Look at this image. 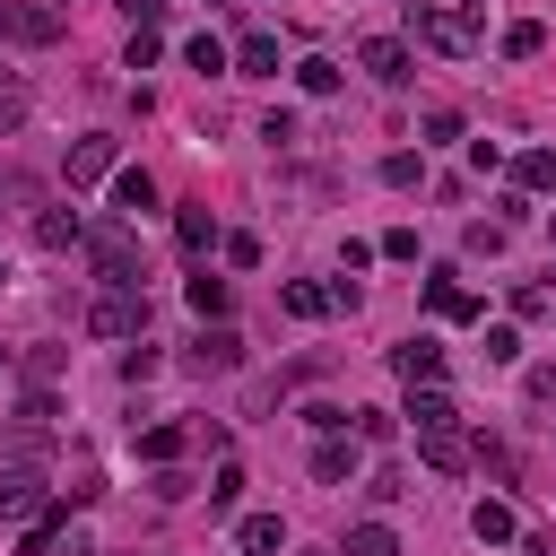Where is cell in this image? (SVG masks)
<instances>
[{
  "mask_svg": "<svg viewBox=\"0 0 556 556\" xmlns=\"http://www.w3.org/2000/svg\"><path fill=\"white\" fill-rule=\"evenodd\" d=\"M235 70L243 78H278V35H243L235 43Z\"/></svg>",
  "mask_w": 556,
  "mask_h": 556,
  "instance_id": "16",
  "label": "cell"
},
{
  "mask_svg": "<svg viewBox=\"0 0 556 556\" xmlns=\"http://www.w3.org/2000/svg\"><path fill=\"white\" fill-rule=\"evenodd\" d=\"M17 374H26V382H35V391H43V382H52V374H61V348H26V365H17Z\"/></svg>",
  "mask_w": 556,
  "mask_h": 556,
  "instance_id": "31",
  "label": "cell"
},
{
  "mask_svg": "<svg viewBox=\"0 0 556 556\" xmlns=\"http://www.w3.org/2000/svg\"><path fill=\"white\" fill-rule=\"evenodd\" d=\"M530 400H556V365H530Z\"/></svg>",
  "mask_w": 556,
  "mask_h": 556,
  "instance_id": "35",
  "label": "cell"
},
{
  "mask_svg": "<svg viewBox=\"0 0 556 556\" xmlns=\"http://www.w3.org/2000/svg\"><path fill=\"white\" fill-rule=\"evenodd\" d=\"M235 495H243V469H235V460H226V469H217V478H208V513H226V504H235Z\"/></svg>",
  "mask_w": 556,
  "mask_h": 556,
  "instance_id": "32",
  "label": "cell"
},
{
  "mask_svg": "<svg viewBox=\"0 0 556 556\" xmlns=\"http://www.w3.org/2000/svg\"><path fill=\"white\" fill-rule=\"evenodd\" d=\"M9 17H17V9H9V0H0V35H9Z\"/></svg>",
  "mask_w": 556,
  "mask_h": 556,
  "instance_id": "38",
  "label": "cell"
},
{
  "mask_svg": "<svg viewBox=\"0 0 556 556\" xmlns=\"http://www.w3.org/2000/svg\"><path fill=\"white\" fill-rule=\"evenodd\" d=\"M87 261L104 269V287H139V243H130V217L87 226Z\"/></svg>",
  "mask_w": 556,
  "mask_h": 556,
  "instance_id": "2",
  "label": "cell"
},
{
  "mask_svg": "<svg viewBox=\"0 0 556 556\" xmlns=\"http://www.w3.org/2000/svg\"><path fill=\"white\" fill-rule=\"evenodd\" d=\"M513 313H530V321H539V313H556V295H547V287H513Z\"/></svg>",
  "mask_w": 556,
  "mask_h": 556,
  "instance_id": "33",
  "label": "cell"
},
{
  "mask_svg": "<svg viewBox=\"0 0 556 556\" xmlns=\"http://www.w3.org/2000/svg\"><path fill=\"white\" fill-rule=\"evenodd\" d=\"M547 295H556V287H547Z\"/></svg>",
  "mask_w": 556,
  "mask_h": 556,
  "instance_id": "42",
  "label": "cell"
},
{
  "mask_svg": "<svg viewBox=\"0 0 556 556\" xmlns=\"http://www.w3.org/2000/svg\"><path fill=\"white\" fill-rule=\"evenodd\" d=\"M0 287H9V261H0Z\"/></svg>",
  "mask_w": 556,
  "mask_h": 556,
  "instance_id": "39",
  "label": "cell"
},
{
  "mask_svg": "<svg viewBox=\"0 0 556 556\" xmlns=\"http://www.w3.org/2000/svg\"><path fill=\"white\" fill-rule=\"evenodd\" d=\"M235 547H243V556H278V547H287V521H278V513H252V521L235 530Z\"/></svg>",
  "mask_w": 556,
  "mask_h": 556,
  "instance_id": "15",
  "label": "cell"
},
{
  "mask_svg": "<svg viewBox=\"0 0 556 556\" xmlns=\"http://www.w3.org/2000/svg\"><path fill=\"white\" fill-rule=\"evenodd\" d=\"M26 200V174H0V208H17Z\"/></svg>",
  "mask_w": 556,
  "mask_h": 556,
  "instance_id": "37",
  "label": "cell"
},
{
  "mask_svg": "<svg viewBox=\"0 0 556 556\" xmlns=\"http://www.w3.org/2000/svg\"><path fill=\"white\" fill-rule=\"evenodd\" d=\"M61 35V9H17L9 17V43H52Z\"/></svg>",
  "mask_w": 556,
  "mask_h": 556,
  "instance_id": "21",
  "label": "cell"
},
{
  "mask_svg": "<svg viewBox=\"0 0 556 556\" xmlns=\"http://www.w3.org/2000/svg\"><path fill=\"white\" fill-rule=\"evenodd\" d=\"M182 61H191V70H200V78H217V70H226V61H235V52H226V43H217V35H191V52H182Z\"/></svg>",
  "mask_w": 556,
  "mask_h": 556,
  "instance_id": "25",
  "label": "cell"
},
{
  "mask_svg": "<svg viewBox=\"0 0 556 556\" xmlns=\"http://www.w3.org/2000/svg\"><path fill=\"white\" fill-rule=\"evenodd\" d=\"M208 9H217V0H208Z\"/></svg>",
  "mask_w": 556,
  "mask_h": 556,
  "instance_id": "41",
  "label": "cell"
},
{
  "mask_svg": "<svg viewBox=\"0 0 556 556\" xmlns=\"http://www.w3.org/2000/svg\"><path fill=\"white\" fill-rule=\"evenodd\" d=\"M61 174H70V191H87V182H104V174H113V139H104V130H87V139H70V165H61Z\"/></svg>",
  "mask_w": 556,
  "mask_h": 556,
  "instance_id": "5",
  "label": "cell"
},
{
  "mask_svg": "<svg viewBox=\"0 0 556 556\" xmlns=\"http://www.w3.org/2000/svg\"><path fill=\"white\" fill-rule=\"evenodd\" d=\"M313 478H321V486H348V478H356V434H348V443L321 434V443H313Z\"/></svg>",
  "mask_w": 556,
  "mask_h": 556,
  "instance_id": "11",
  "label": "cell"
},
{
  "mask_svg": "<svg viewBox=\"0 0 556 556\" xmlns=\"http://www.w3.org/2000/svg\"><path fill=\"white\" fill-rule=\"evenodd\" d=\"M408 26L434 52H478V9L469 0H408Z\"/></svg>",
  "mask_w": 556,
  "mask_h": 556,
  "instance_id": "1",
  "label": "cell"
},
{
  "mask_svg": "<svg viewBox=\"0 0 556 556\" xmlns=\"http://www.w3.org/2000/svg\"><path fill=\"white\" fill-rule=\"evenodd\" d=\"M295 87H304V96H330V87H339V61H295Z\"/></svg>",
  "mask_w": 556,
  "mask_h": 556,
  "instance_id": "28",
  "label": "cell"
},
{
  "mask_svg": "<svg viewBox=\"0 0 556 556\" xmlns=\"http://www.w3.org/2000/svg\"><path fill=\"white\" fill-rule=\"evenodd\" d=\"M513 356H521V330L495 321V330H486V365H513Z\"/></svg>",
  "mask_w": 556,
  "mask_h": 556,
  "instance_id": "30",
  "label": "cell"
},
{
  "mask_svg": "<svg viewBox=\"0 0 556 556\" xmlns=\"http://www.w3.org/2000/svg\"><path fill=\"white\" fill-rule=\"evenodd\" d=\"M417 174H426V156H408V148H400V156H382V182H391V191H408Z\"/></svg>",
  "mask_w": 556,
  "mask_h": 556,
  "instance_id": "29",
  "label": "cell"
},
{
  "mask_svg": "<svg viewBox=\"0 0 556 556\" xmlns=\"http://www.w3.org/2000/svg\"><path fill=\"white\" fill-rule=\"evenodd\" d=\"M0 365H9V356H0Z\"/></svg>",
  "mask_w": 556,
  "mask_h": 556,
  "instance_id": "43",
  "label": "cell"
},
{
  "mask_svg": "<svg viewBox=\"0 0 556 556\" xmlns=\"http://www.w3.org/2000/svg\"><path fill=\"white\" fill-rule=\"evenodd\" d=\"M174 452H182V426H148V434H139V460H156V469H165Z\"/></svg>",
  "mask_w": 556,
  "mask_h": 556,
  "instance_id": "27",
  "label": "cell"
},
{
  "mask_svg": "<svg viewBox=\"0 0 556 556\" xmlns=\"http://www.w3.org/2000/svg\"><path fill=\"white\" fill-rule=\"evenodd\" d=\"M417 452H426V469H434V478H460V469L478 460V452H469L452 426H426V434H417Z\"/></svg>",
  "mask_w": 556,
  "mask_h": 556,
  "instance_id": "7",
  "label": "cell"
},
{
  "mask_svg": "<svg viewBox=\"0 0 556 556\" xmlns=\"http://www.w3.org/2000/svg\"><path fill=\"white\" fill-rule=\"evenodd\" d=\"M278 304H287L295 321H321V313H330V287H304V278H287V287H278Z\"/></svg>",
  "mask_w": 556,
  "mask_h": 556,
  "instance_id": "22",
  "label": "cell"
},
{
  "mask_svg": "<svg viewBox=\"0 0 556 556\" xmlns=\"http://www.w3.org/2000/svg\"><path fill=\"white\" fill-rule=\"evenodd\" d=\"M174 235H182V252L217 243V217H208V200H182V208H174Z\"/></svg>",
  "mask_w": 556,
  "mask_h": 556,
  "instance_id": "17",
  "label": "cell"
},
{
  "mask_svg": "<svg viewBox=\"0 0 556 556\" xmlns=\"http://www.w3.org/2000/svg\"><path fill=\"white\" fill-rule=\"evenodd\" d=\"M87 330H96V339H139V330H148V295H139V287L96 295V304H87Z\"/></svg>",
  "mask_w": 556,
  "mask_h": 556,
  "instance_id": "3",
  "label": "cell"
},
{
  "mask_svg": "<svg viewBox=\"0 0 556 556\" xmlns=\"http://www.w3.org/2000/svg\"><path fill=\"white\" fill-rule=\"evenodd\" d=\"M348 417H356V443H391V434H400L391 408H348Z\"/></svg>",
  "mask_w": 556,
  "mask_h": 556,
  "instance_id": "26",
  "label": "cell"
},
{
  "mask_svg": "<svg viewBox=\"0 0 556 556\" xmlns=\"http://www.w3.org/2000/svg\"><path fill=\"white\" fill-rule=\"evenodd\" d=\"M148 208H156V182H148L139 165H130V174H113V217H130V226H139Z\"/></svg>",
  "mask_w": 556,
  "mask_h": 556,
  "instance_id": "12",
  "label": "cell"
},
{
  "mask_svg": "<svg viewBox=\"0 0 556 556\" xmlns=\"http://www.w3.org/2000/svg\"><path fill=\"white\" fill-rule=\"evenodd\" d=\"M400 417H417V434H426V426H452V400H443L434 382H408V408H400Z\"/></svg>",
  "mask_w": 556,
  "mask_h": 556,
  "instance_id": "18",
  "label": "cell"
},
{
  "mask_svg": "<svg viewBox=\"0 0 556 556\" xmlns=\"http://www.w3.org/2000/svg\"><path fill=\"white\" fill-rule=\"evenodd\" d=\"M35 243H43V252H70V243H87V217H78V208H43V217H35Z\"/></svg>",
  "mask_w": 556,
  "mask_h": 556,
  "instance_id": "13",
  "label": "cell"
},
{
  "mask_svg": "<svg viewBox=\"0 0 556 556\" xmlns=\"http://www.w3.org/2000/svg\"><path fill=\"white\" fill-rule=\"evenodd\" d=\"M539 52H547V26H539V17L504 26V61H539Z\"/></svg>",
  "mask_w": 556,
  "mask_h": 556,
  "instance_id": "23",
  "label": "cell"
},
{
  "mask_svg": "<svg viewBox=\"0 0 556 556\" xmlns=\"http://www.w3.org/2000/svg\"><path fill=\"white\" fill-rule=\"evenodd\" d=\"M391 374H400V382H434V374H443V348H434V339H400V348H391Z\"/></svg>",
  "mask_w": 556,
  "mask_h": 556,
  "instance_id": "10",
  "label": "cell"
},
{
  "mask_svg": "<svg viewBox=\"0 0 556 556\" xmlns=\"http://www.w3.org/2000/svg\"><path fill=\"white\" fill-rule=\"evenodd\" d=\"M426 313H443V321H469V313H478V295L460 287V269H434V278H426Z\"/></svg>",
  "mask_w": 556,
  "mask_h": 556,
  "instance_id": "9",
  "label": "cell"
},
{
  "mask_svg": "<svg viewBox=\"0 0 556 556\" xmlns=\"http://www.w3.org/2000/svg\"><path fill=\"white\" fill-rule=\"evenodd\" d=\"M356 61H365L382 87H400V78H408V43H400V35H365V43H356Z\"/></svg>",
  "mask_w": 556,
  "mask_h": 556,
  "instance_id": "8",
  "label": "cell"
},
{
  "mask_svg": "<svg viewBox=\"0 0 556 556\" xmlns=\"http://www.w3.org/2000/svg\"><path fill=\"white\" fill-rule=\"evenodd\" d=\"M122 9H130L139 26H156V17H165V0H122Z\"/></svg>",
  "mask_w": 556,
  "mask_h": 556,
  "instance_id": "36",
  "label": "cell"
},
{
  "mask_svg": "<svg viewBox=\"0 0 556 556\" xmlns=\"http://www.w3.org/2000/svg\"><path fill=\"white\" fill-rule=\"evenodd\" d=\"M0 521H43V469H26V460L0 469Z\"/></svg>",
  "mask_w": 556,
  "mask_h": 556,
  "instance_id": "4",
  "label": "cell"
},
{
  "mask_svg": "<svg viewBox=\"0 0 556 556\" xmlns=\"http://www.w3.org/2000/svg\"><path fill=\"white\" fill-rule=\"evenodd\" d=\"M243 365V339L226 330V321H208L200 339H191V374H235Z\"/></svg>",
  "mask_w": 556,
  "mask_h": 556,
  "instance_id": "6",
  "label": "cell"
},
{
  "mask_svg": "<svg viewBox=\"0 0 556 556\" xmlns=\"http://www.w3.org/2000/svg\"><path fill=\"white\" fill-rule=\"evenodd\" d=\"M182 295H191V313H200V321H226V304H235V287H226V278H208V269H191V287H182Z\"/></svg>",
  "mask_w": 556,
  "mask_h": 556,
  "instance_id": "14",
  "label": "cell"
},
{
  "mask_svg": "<svg viewBox=\"0 0 556 556\" xmlns=\"http://www.w3.org/2000/svg\"><path fill=\"white\" fill-rule=\"evenodd\" d=\"M513 182L521 191H556V148H521L513 156Z\"/></svg>",
  "mask_w": 556,
  "mask_h": 556,
  "instance_id": "20",
  "label": "cell"
},
{
  "mask_svg": "<svg viewBox=\"0 0 556 556\" xmlns=\"http://www.w3.org/2000/svg\"><path fill=\"white\" fill-rule=\"evenodd\" d=\"M469 539H486V547H495V539H513V504L478 495V504H469Z\"/></svg>",
  "mask_w": 556,
  "mask_h": 556,
  "instance_id": "19",
  "label": "cell"
},
{
  "mask_svg": "<svg viewBox=\"0 0 556 556\" xmlns=\"http://www.w3.org/2000/svg\"><path fill=\"white\" fill-rule=\"evenodd\" d=\"M17 122H26V96H17V87H0V130H17Z\"/></svg>",
  "mask_w": 556,
  "mask_h": 556,
  "instance_id": "34",
  "label": "cell"
},
{
  "mask_svg": "<svg viewBox=\"0 0 556 556\" xmlns=\"http://www.w3.org/2000/svg\"><path fill=\"white\" fill-rule=\"evenodd\" d=\"M547 235H556V217H547Z\"/></svg>",
  "mask_w": 556,
  "mask_h": 556,
  "instance_id": "40",
  "label": "cell"
},
{
  "mask_svg": "<svg viewBox=\"0 0 556 556\" xmlns=\"http://www.w3.org/2000/svg\"><path fill=\"white\" fill-rule=\"evenodd\" d=\"M348 556H400L391 521H356V530H348Z\"/></svg>",
  "mask_w": 556,
  "mask_h": 556,
  "instance_id": "24",
  "label": "cell"
}]
</instances>
